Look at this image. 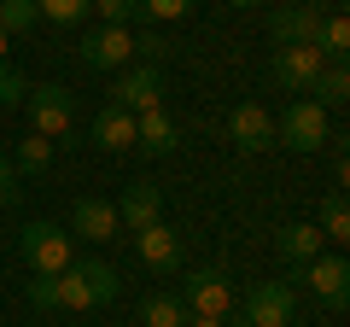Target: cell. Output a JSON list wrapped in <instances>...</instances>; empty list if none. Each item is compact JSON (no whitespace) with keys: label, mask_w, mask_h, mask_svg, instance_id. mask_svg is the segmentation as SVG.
I'll list each match as a JSON object with an SVG mask.
<instances>
[{"label":"cell","mask_w":350,"mask_h":327,"mask_svg":"<svg viewBox=\"0 0 350 327\" xmlns=\"http://www.w3.org/2000/svg\"><path fill=\"white\" fill-rule=\"evenodd\" d=\"M135 146L146 152V158H170V152L181 146V123H175L163 105H152V112H135Z\"/></svg>","instance_id":"5bb4252c"},{"label":"cell","mask_w":350,"mask_h":327,"mask_svg":"<svg viewBox=\"0 0 350 327\" xmlns=\"http://www.w3.org/2000/svg\"><path fill=\"white\" fill-rule=\"evenodd\" d=\"M70 234L94 239V246H105V239H123V222H117V205L111 199H76L70 205Z\"/></svg>","instance_id":"4fadbf2b"},{"label":"cell","mask_w":350,"mask_h":327,"mask_svg":"<svg viewBox=\"0 0 350 327\" xmlns=\"http://www.w3.org/2000/svg\"><path fill=\"white\" fill-rule=\"evenodd\" d=\"M310 94H315V105H321V112L345 105V100H350V70H345V59H327L321 76L310 82Z\"/></svg>","instance_id":"d6986e66"},{"label":"cell","mask_w":350,"mask_h":327,"mask_svg":"<svg viewBox=\"0 0 350 327\" xmlns=\"http://www.w3.org/2000/svg\"><path fill=\"white\" fill-rule=\"evenodd\" d=\"M76 53H82L88 70H123V64L135 59V36L117 29V24H100V29H88V36H82Z\"/></svg>","instance_id":"30bf717a"},{"label":"cell","mask_w":350,"mask_h":327,"mask_svg":"<svg viewBox=\"0 0 350 327\" xmlns=\"http://www.w3.org/2000/svg\"><path fill=\"white\" fill-rule=\"evenodd\" d=\"M327 140H333V129H327V112L315 100H292L275 117V146H286V152H321Z\"/></svg>","instance_id":"277c9868"},{"label":"cell","mask_w":350,"mask_h":327,"mask_svg":"<svg viewBox=\"0 0 350 327\" xmlns=\"http://www.w3.org/2000/svg\"><path fill=\"white\" fill-rule=\"evenodd\" d=\"M175 298L187 304V315H216V322H228V310H234V287H228V275H216V269H193Z\"/></svg>","instance_id":"ba28073f"},{"label":"cell","mask_w":350,"mask_h":327,"mask_svg":"<svg viewBox=\"0 0 350 327\" xmlns=\"http://www.w3.org/2000/svg\"><path fill=\"white\" fill-rule=\"evenodd\" d=\"M88 12H100L105 24H117V29H129V24H140V0H94Z\"/></svg>","instance_id":"4316f807"},{"label":"cell","mask_w":350,"mask_h":327,"mask_svg":"<svg viewBox=\"0 0 350 327\" xmlns=\"http://www.w3.org/2000/svg\"><path fill=\"white\" fill-rule=\"evenodd\" d=\"M18 252H24L29 275H64V269L76 263V257H70V234H64L59 222H24Z\"/></svg>","instance_id":"3957f363"},{"label":"cell","mask_w":350,"mask_h":327,"mask_svg":"<svg viewBox=\"0 0 350 327\" xmlns=\"http://www.w3.org/2000/svg\"><path fill=\"white\" fill-rule=\"evenodd\" d=\"M187 327H228V322H216V315H193Z\"/></svg>","instance_id":"4dcf8cb0"},{"label":"cell","mask_w":350,"mask_h":327,"mask_svg":"<svg viewBox=\"0 0 350 327\" xmlns=\"http://www.w3.org/2000/svg\"><path fill=\"white\" fill-rule=\"evenodd\" d=\"M36 0H0V29H6V36H29V29H36Z\"/></svg>","instance_id":"603a6c76"},{"label":"cell","mask_w":350,"mask_h":327,"mask_svg":"<svg viewBox=\"0 0 350 327\" xmlns=\"http://www.w3.org/2000/svg\"><path fill=\"white\" fill-rule=\"evenodd\" d=\"M6 53H12V36H6V29H0V64H6Z\"/></svg>","instance_id":"1f68e13d"},{"label":"cell","mask_w":350,"mask_h":327,"mask_svg":"<svg viewBox=\"0 0 350 327\" xmlns=\"http://www.w3.org/2000/svg\"><path fill=\"white\" fill-rule=\"evenodd\" d=\"M105 105H117V112H152V105H163V70L158 64H123V76L111 82V100Z\"/></svg>","instance_id":"52a82bcc"},{"label":"cell","mask_w":350,"mask_h":327,"mask_svg":"<svg viewBox=\"0 0 350 327\" xmlns=\"http://www.w3.org/2000/svg\"><path fill=\"white\" fill-rule=\"evenodd\" d=\"M117 222H123L129 234H140V228L163 222V193L152 187V181H129L123 199H117Z\"/></svg>","instance_id":"2e32d148"},{"label":"cell","mask_w":350,"mask_h":327,"mask_svg":"<svg viewBox=\"0 0 350 327\" xmlns=\"http://www.w3.org/2000/svg\"><path fill=\"white\" fill-rule=\"evenodd\" d=\"M315 53H321V59H345V53H350V24H345V12H327V18H321V29H315Z\"/></svg>","instance_id":"44dd1931"},{"label":"cell","mask_w":350,"mask_h":327,"mask_svg":"<svg viewBox=\"0 0 350 327\" xmlns=\"http://www.w3.org/2000/svg\"><path fill=\"white\" fill-rule=\"evenodd\" d=\"M228 6H239V12H245V6H262V0H228Z\"/></svg>","instance_id":"d6a6232c"},{"label":"cell","mask_w":350,"mask_h":327,"mask_svg":"<svg viewBox=\"0 0 350 327\" xmlns=\"http://www.w3.org/2000/svg\"><path fill=\"white\" fill-rule=\"evenodd\" d=\"M0 205H18V170L0 158Z\"/></svg>","instance_id":"f546056e"},{"label":"cell","mask_w":350,"mask_h":327,"mask_svg":"<svg viewBox=\"0 0 350 327\" xmlns=\"http://www.w3.org/2000/svg\"><path fill=\"white\" fill-rule=\"evenodd\" d=\"M199 0H140V24H170V18H187Z\"/></svg>","instance_id":"484cf974"},{"label":"cell","mask_w":350,"mask_h":327,"mask_svg":"<svg viewBox=\"0 0 350 327\" xmlns=\"http://www.w3.org/2000/svg\"><path fill=\"white\" fill-rule=\"evenodd\" d=\"M135 53H140V59H146V64H163V59H170V36H158V29H146V36H135Z\"/></svg>","instance_id":"f1b7e54d"},{"label":"cell","mask_w":350,"mask_h":327,"mask_svg":"<svg viewBox=\"0 0 350 327\" xmlns=\"http://www.w3.org/2000/svg\"><path fill=\"white\" fill-rule=\"evenodd\" d=\"M286 280H304L327 310H345L350 304V263L338 252H321V257H310V263H292Z\"/></svg>","instance_id":"5b68a950"},{"label":"cell","mask_w":350,"mask_h":327,"mask_svg":"<svg viewBox=\"0 0 350 327\" xmlns=\"http://www.w3.org/2000/svg\"><path fill=\"white\" fill-rule=\"evenodd\" d=\"M24 94H29L24 70H12V64H0V105H24Z\"/></svg>","instance_id":"83f0119b"},{"label":"cell","mask_w":350,"mask_h":327,"mask_svg":"<svg viewBox=\"0 0 350 327\" xmlns=\"http://www.w3.org/2000/svg\"><path fill=\"white\" fill-rule=\"evenodd\" d=\"M321 239H333V246H345L350 239V205H345V193H327L321 199Z\"/></svg>","instance_id":"7402d4cb"},{"label":"cell","mask_w":350,"mask_h":327,"mask_svg":"<svg viewBox=\"0 0 350 327\" xmlns=\"http://www.w3.org/2000/svg\"><path fill=\"white\" fill-rule=\"evenodd\" d=\"M53 152H59V146H53V140L29 135L24 146H18V164H12V170H24V176H36V170H47V164H53Z\"/></svg>","instance_id":"cb8c5ba5"},{"label":"cell","mask_w":350,"mask_h":327,"mask_svg":"<svg viewBox=\"0 0 350 327\" xmlns=\"http://www.w3.org/2000/svg\"><path fill=\"white\" fill-rule=\"evenodd\" d=\"M298 315V292L292 280H257L245 292V310H239V327H292Z\"/></svg>","instance_id":"8992f818"},{"label":"cell","mask_w":350,"mask_h":327,"mask_svg":"<svg viewBox=\"0 0 350 327\" xmlns=\"http://www.w3.org/2000/svg\"><path fill=\"white\" fill-rule=\"evenodd\" d=\"M321 6L315 0H292V6H280L275 18H269V41L275 47H315V29H321Z\"/></svg>","instance_id":"9c48e42d"},{"label":"cell","mask_w":350,"mask_h":327,"mask_svg":"<svg viewBox=\"0 0 350 327\" xmlns=\"http://www.w3.org/2000/svg\"><path fill=\"white\" fill-rule=\"evenodd\" d=\"M88 6H94V0H36V12L47 18V24H82Z\"/></svg>","instance_id":"d4e9b609"},{"label":"cell","mask_w":350,"mask_h":327,"mask_svg":"<svg viewBox=\"0 0 350 327\" xmlns=\"http://www.w3.org/2000/svg\"><path fill=\"white\" fill-rule=\"evenodd\" d=\"M321 53L315 47H275V59H269V76H275V88L286 94H310V82L321 76Z\"/></svg>","instance_id":"8fae6325"},{"label":"cell","mask_w":350,"mask_h":327,"mask_svg":"<svg viewBox=\"0 0 350 327\" xmlns=\"http://www.w3.org/2000/svg\"><path fill=\"white\" fill-rule=\"evenodd\" d=\"M24 112H29V135L53 140V146H82V140H70V129H76V94L64 88V82H29Z\"/></svg>","instance_id":"7a4b0ae2"},{"label":"cell","mask_w":350,"mask_h":327,"mask_svg":"<svg viewBox=\"0 0 350 327\" xmlns=\"http://www.w3.org/2000/svg\"><path fill=\"white\" fill-rule=\"evenodd\" d=\"M117 292H123V280H117V269L100 263V257L70 263L64 275H36L29 280V304H36V310H100Z\"/></svg>","instance_id":"6da1fadb"},{"label":"cell","mask_w":350,"mask_h":327,"mask_svg":"<svg viewBox=\"0 0 350 327\" xmlns=\"http://www.w3.org/2000/svg\"><path fill=\"white\" fill-rule=\"evenodd\" d=\"M187 304L175 298V292H152L146 304H140V327H187Z\"/></svg>","instance_id":"ffe728a7"},{"label":"cell","mask_w":350,"mask_h":327,"mask_svg":"<svg viewBox=\"0 0 350 327\" xmlns=\"http://www.w3.org/2000/svg\"><path fill=\"white\" fill-rule=\"evenodd\" d=\"M88 140H94L100 152H129L135 146V117L117 112V105H105V112L94 117V129H88Z\"/></svg>","instance_id":"ac0fdd59"},{"label":"cell","mask_w":350,"mask_h":327,"mask_svg":"<svg viewBox=\"0 0 350 327\" xmlns=\"http://www.w3.org/2000/svg\"><path fill=\"white\" fill-rule=\"evenodd\" d=\"M228 140H234L239 152H269V146H275V117H269V105H257V100L234 105V117H228Z\"/></svg>","instance_id":"7c38bea8"},{"label":"cell","mask_w":350,"mask_h":327,"mask_svg":"<svg viewBox=\"0 0 350 327\" xmlns=\"http://www.w3.org/2000/svg\"><path fill=\"white\" fill-rule=\"evenodd\" d=\"M135 252H140V263H146V269L175 275V269H181V234H175L170 222H152V228H140V234H135Z\"/></svg>","instance_id":"9a60e30c"},{"label":"cell","mask_w":350,"mask_h":327,"mask_svg":"<svg viewBox=\"0 0 350 327\" xmlns=\"http://www.w3.org/2000/svg\"><path fill=\"white\" fill-rule=\"evenodd\" d=\"M321 246H327V239H321V228H315V222H286L275 234V252H280V263H286V269L321 257Z\"/></svg>","instance_id":"e0dca14e"}]
</instances>
